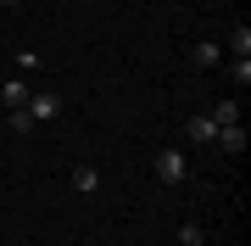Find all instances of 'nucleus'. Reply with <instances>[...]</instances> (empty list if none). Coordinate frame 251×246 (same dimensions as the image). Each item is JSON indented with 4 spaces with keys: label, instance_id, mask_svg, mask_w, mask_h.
Listing matches in <instances>:
<instances>
[{
    "label": "nucleus",
    "instance_id": "obj_8",
    "mask_svg": "<svg viewBox=\"0 0 251 246\" xmlns=\"http://www.w3.org/2000/svg\"><path fill=\"white\" fill-rule=\"evenodd\" d=\"M229 45H234V56H251V28H246V23L229 34Z\"/></svg>",
    "mask_w": 251,
    "mask_h": 246
},
{
    "label": "nucleus",
    "instance_id": "obj_10",
    "mask_svg": "<svg viewBox=\"0 0 251 246\" xmlns=\"http://www.w3.org/2000/svg\"><path fill=\"white\" fill-rule=\"evenodd\" d=\"M179 241H184V246H201V241H206V229H201V224H184V229H179Z\"/></svg>",
    "mask_w": 251,
    "mask_h": 246
},
{
    "label": "nucleus",
    "instance_id": "obj_9",
    "mask_svg": "<svg viewBox=\"0 0 251 246\" xmlns=\"http://www.w3.org/2000/svg\"><path fill=\"white\" fill-rule=\"evenodd\" d=\"M229 73L240 79V90H246V84H251V56H234V67H229Z\"/></svg>",
    "mask_w": 251,
    "mask_h": 246
},
{
    "label": "nucleus",
    "instance_id": "obj_5",
    "mask_svg": "<svg viewBox=\"0 0 251 246\" xmlns=\"http://www.w3.org/2000/svg\"><path fill=\"white\" fill-rule=\"evenodd\" d=\"M184 135L196 140V146H212V135H218V123H212V118H190V123H184Z\"/></svg>",
    "mask_w": 251,
    "mask_h": 246
},
{
    "label": "nucleus",
    "instance_id": "obj_4",
    "mask_svg": "<svg viewBox=\"0 0 251 246\" xmlns=\"http://www.w3.org/2000/svg\"><path fill=\"white\" fill-rule=\"evenodd\" d=\"M28 95H34V90H28V79H6V84H0V101H6L11 112L28 107Z\"/></svg>",
    "mask_w": 251,
    "mask_h": 246
},
{
    "label": "nucleus",
    "instance_id": "obj_13",
    "mask_svg": "<svg viewBox=\"0 0 251 246\" xmlns=\"http://www.w3.org/2000/svg\"><path fill=\"white\" fill-rule=\"evenodd\" d=\"M0 246H6V241H0Z\"/></svg>",
    "mask_w": 251,
    "mask_h": 246
},
{
    "label": "nucleus",
    "instance_id": "obj_11",
    "mask_svg": "<svg viewBox=\"0 0 251 246\" xmlns=\"http://www.w3.org/2000/svg\"><path fill=\"white\" fill-rule=\"evenodd\" d=\"M196 67H218V45H196Z\"/></svg>",
    "mask_w": 251,
    "mask_h": 246
},
{
    "label": "nucleus",
    "instance_id": "obj_12",
    "mask_svg": "<svg viewBox=\"0 0 251 246\" xmlns=\"http://www.w3.org/2000/svg\"><path fill=\"white\" fill-rule=\"evenodd\" d=\"M0 6H17V0H0Z\"/></svg>",
    "mask_w": 251,
    "mask_h": 246
},
{
    "label": "nucleus",
    "instance_id": "obj_3",
    "mask_svg": "<svg viewBox=\"0 0 251 246\" xmlns=\"http://www.w3.org/2000/svg\"><path fill=\"white\" fill-rule=\"evenodd\" d=\"M212 146L229 151V157H240V151H246V129H240V123H224V129L212 135Z\"/></svg>",
    "mask_w": 251,
    "mask_h": 246
},
{
    "label": "nucleus",
    "instance_id": "obj_1",
    "mask_svg": "<svg viewBox=\"0 0 251 246\" xmlns=\"http://www.w3.org/2000/svg\"><path fill=\"white\" fill-rule=\"evenodd\" d=\"M151 173L162 185H184L190 179V157L179 151V146H168V151H156V163H151Z\"/></svg>",
    "mask_w": 251,
    "mask_h": 246
},
{
    "label": "nucleus",
    "instance_id": "obj_2",
    "mask_svg": "<svg viewBox=\"0 0 251 246\" xmlns=\"http://www.w3.org/2000/svg\"><path fill=\"white\" fill-rule=\"evenodd\" d=\"M28 118H34V123H50L56 118V112H62V95H50V90H39V95H28Z\"/></svg>",
    "mask_w": 251,
    "mask_h": 246
},
{
    "label": "nucleus",
    "instance_id": "obj_6",
    "mask_svg": "<svg viewBox=\"0 0 251 246\" xmlns=\"http://www.w3.org/2000/svg\"><path fill=\"white\" fill-rule=\"evenodd\" d=\"M95 185H100V173H95L90 163H78V168H73V191H84V196H90Z\"/></svg>",
    "mask_w": 251,
    "mask_h": 246
},
{
    "label": "nucleus",
    "instance_id": "obj_7",
    "mask_svg": "<svg viewBox=\"0 0 251 246\" xmlns=\"http://www.w3.org/2000/svg\"><path fill=\"white\" fill-rule=\"evenodd\" d=\"M234 118H240V107H234V101H218V107H212V123H218V129L234 123Z\"/></svg>",
    "mask_w": 251,
    "mask_h": 246
}]
</instances>
